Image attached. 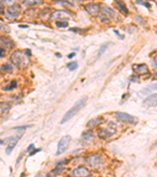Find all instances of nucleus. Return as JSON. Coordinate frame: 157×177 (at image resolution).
Listing matches in <instances>:
<instances>
[{
	"instance_id": "nucleus-13",
	"label": "nucleus",
	"mask_w": 157,
	"mask_h": 177,
	"mask_svg": "<svg viewBox=\"0 0 157 177\" xmlns=\"http://www.w3.org/2000/svg\"><path fill=\"white\" fill-rule=\"evenodd\" d=\"M154 91H157V84H151L149 86H148L147 88H144L142 91H139V94H142V95H147L149 93L152 92Z\"/></svg>"
},
{
	"instance_id": "nucleus-3",
	"label": "nucleus",
	"mask_w": 157,
	"mask_h": 177,
	"mask_svg": "<svg viewBox=\"0 0 157 177\" xmlns=\"http://www.w3.org/2000/svg\"><path fill=\"white\" fill-rule=\"evenodd\" d=\"M115 117L119 121L123 122L126 124H130V125H136L138 121V119L136 116L128 114L127 113H122V112L117 113L115 115Z\"/></svg>"
},
{
	"instance_id": "nucleus-22",
	"label": "nucleus",
	"mask_w": 157,
	"mask_h": 177,
	"mask_svg": "<svg viewBox=\"0 0 157 177\" xmlns=\"http://www.w3.org/2000/svg\"><path fill=\"white\" fill-rule=\"evenodd\" d=\"M67 67L69 70L73 71L78 68V64H77L76 61H72V62H70L69 64H68Z\"/></svg>"
},
{
	"instance_id": "nucleus-23",
	"label": "nucleus",
	"mask_w": 157,
	"mask_h": 177,
	"mask_svg": "<svg viewBox=\"0 0 157 177\" xmlns=\"http://www.w3.org/2000/svg\"><path fill=\"white\" fill-rule=\"evenodd\" d=\"M57 27H60V28H67L69 26V23L67 21H65V20H61V21H58L56 23Z\"/></svg>"
},
{
	"instance_id": "nucleus-25",
	"label": "nucleus",
	"mask_w": 157,
	"mask_h": 177,
	"mask_svg": "<svg viewBox=\"0 0 157 177\" xmlns=\"http://www.w3.org/2000/svg\"><path fill=\"white\" fill-rule=\"evenodd\" d=\"M35 150V147H34V145L33 144H31L30 146H29V147H28V149H27V150H28V152L29 153H32L33 150Z\"/></svg>"
},
{
	"instance_id": "nucleus-1",
	"label": "nucleus",
	"mask_w": 157,
	"mask_h": 177,
	"mask_svg": "<svg viewBox=\"0 0 157 177\" xmlns=\"http://www.w3.org/2000/svg\"><path fill=\"white\" fill-rule=\"evenodd\" d=\"M87 100H88V97L84 96V97H83L82 98H80V99L78 100V102H76V103H75V104L72 106V108H71L70 110L67 112V113L64 115L61 123L64 124V123H65V122L69 121L70 119H72L73 116H75V115H76L77 113L80 111V110L83 108L84 106L87 105Z\"/></svg>"
},
{
	"instance_id": "nucleus-31",
	"label": "nucleus",
	"mask_w": 157,
	"mask_h": 177,
	"mask_svg": "<svg viewBox=\"0 0 157 177\" xmlns=\"http://www.w3.org/2000/svg\"><path fill=\"white\" fill-rule=\"evenodd\" d=\"M155 147H157V140L153 143V145H152V149L155 148Z\"/></svg>"
},
{
	"instance_id": "nucleus-4",
	"label": "nucleus",
	"mask_w": 157,
	"mask_h": 177,
	"mask_svg": "<svg viewBox=\"0 0 157 177\" xmlns=\"http://www.w3.org/2000/svg\"><path fill=\"white\" fill-rule=\"evenodd\" d=\"M71 141H72V138L70 135H65V136L62 137L61 139L59 141L58 146H57V155H61L69 149Z\"/></svg>"
},
{
	"instance_id": "nucleus-28",
	"label": "nucleus",
	"mask_w": 157,
	"mask_h": 177,
	"mask_svg": "<svg viewBox=\"0 0 157 177\" xmlns=\"http://www.w3.org/2000/svg\"><path fill=\"white\" fill-rule=\"evenodd\" d=\"M31 126H32V125H29V126H23V127H16V128H14V129H25V128H29V127Z\"/></svg>"
},
{
	"instance_id": "nucleus-18",
	"label": "nucleus",
	"mask_w": 157,
	"mask_h": 177,
	"mask_svg": "<svg viewBox=\"0 0 157 177\" xmlns=\"http://www.w3.org/2000/svg\"><path fill=\"white\" fill-rule=\"evenodd\" d=\"M83 140L85 142H87L89 140V142H90L91 140L94 138V135H93L92 132H84L83 134Z\"/></svg>"
},
{
	"instance_id": "nucleus-2",
	"label": "nucleus",
	"mask_w": 157,
	"mask_h": 177,
	"mask_svg": "<svg viewBox=\"0 0 157 177\" xmlns=\"http://www.w3.org/2000/svg\"><path fill=\"white\" fill-rule=\"evenodd\" d=\"M10 60L16 66L19 68L26 67L29 64V56L28 54L17 51L14 52L10 57Z\"/></svg>"
},
{
	"instance_id": "nucleus-24",
	"label": "nucleus",
	"mask_w": 157,
	"mask_h": 177,
	"mask_svg": "<svg viewBox=\"0 0 157 177\" xmlns=\"http://www.w3.org/2000/svg\"><path fill=\"white\" fill-rule=\"evenodd\" d=\"M107 47L108 46L106 45V44H105V45H103V46H101V48L99 49V51H98V53H97V57H100V56L101 55V54H103L105 51Z\"/></svg>"
},
{
	"instance_id": "nucleus-17",
	"label": "nucleus",
	"mask_w": 157,
	"mask_h": 177,
	"mask_svg": "<svg viewBox=\"0 0 157 177\" xmlns=\"http://www.w3.org/2000/svg\"><path fill=\"white\" fill-rule=\"evenodd\" d=\"M0 70H1V72H2L3 73H9V72H12V70H13V67H12L11 65L10 64H4L1 66Z\"/></svg>"
},
{
	"instance_id": "nucleus-27",
	"label": "nucleus",
	"mask_w": 157,
	"mask_h": 177,
	"mask_svg": "<svg viewBox=\"0 0 157 177\" xmlns=\"http://www.w3.org/2000/svg\"><path fill=\"white\" fill-rule=\"evenodd\" d=\"M3 56H5V50L2 47H0V57H3Z\"/></svg>"
},
{
	"instance_id": "nucleus-9",
	"label": "nucleus",
	"mask_w": 157,
	"mask_h": 177,
	"mask_svg": "<svg viewBox=\"0 0 157 177\" xmlns=\"http://www.w3.org/2000/svg\"><path fill=\"white\" fill-rule=\"evenodd\" d=\"M90 174V171L85 167H79L73 171V175L75 177H87Z\"/></svg>"
},
{
	"instance_id": "nucleus-26",
	"label": "nucleus",
	"mask_w": 157,
	"mask_h": 177,
	"mask_svg": "<svg viewBox=\"0 0 157 177\" xmlns=\"http://www.w3.org/2000/svg\"><path fill=\"white\" fill-rule=\"evenodd\" d=\"M13 149H14V147H8L7 148V150H6V152H7V155H9V154H10L12 152V150H13Z\"/></svg>"
},
{
	"instance_id": "nucleus-10",
	"label": "nucleus",
	"mask_w": 157,
	"mask_h": 177,
	"mask_svg": "<svg viewBox=\"0 0 157 177\" xmlns=\"http://www.w3.org/2000/svg\"><path fill=\"white\" fill-rule=\"evenodd\" d=\"M115 133V131L112 128H105V129H101L99 132V137L101 138L105 139V138H110L112 137L114 134Z\"/></svg>"
},
{
	"instance_id": "nucleus-32",
	"label": "nucleus",
	"mask_w": 157,
	"mask_h": 177,
	"mask_svg": "<svg viewBox=\"0 0 157 177\" xmlns=\"http://www.w3.org/2000/svg\"><path fill=\"white\" fill-rule=\"evenodd\" d=\"M3 12H4V10L2 7H0V14H3Z\"/></svg>"
},
{
	"instance_id": "nucleus-7",
	"label": "nucleus",
	"mask_w": 157,
	"mask_h": 177,
	"mask_svg": "<svg viewBox=\"0 0 157 177\" xmlns=\"http://www.w3.org/2000/svg\"><path fill=\"white\" fill-rule=\"evenodd\" d=\"M20 11V7L18 5H13L10 7L7 10V17L9 19H13L17 17L19 15V13Z\"/></svg>"
},
{
	"instance_id": "nucleus-12",
	"label": "nucleus",
	"mask_w": 157,
	"mask_h": 177,
	"mask_svg": "<svg viewBox=\"0 0 157 177\" xmlns=\"http://www.w3.org/2000/svg\"><path fill=\"white\" fill-rule=\"evenodd\" d=\"M134 69L135 73L139 75H145L149 73V67L146 64L136 65L134 66Z\"/></svg>"
},
{
	"instance_id": "nucleus-5",
	"label": "nucleus",
	"mask_w": 157,
	"mask_h": 177,
	"mask_svg": "<svg viewBox=\"0 0 157 177\" xmlns=\"http://www.w3.org/2000/svg\"><path fill=\"white\" fill-rule=\"evenodd\" d=\"M86 162L89 167L97 168L101 162V157L99 154H93L87 157Z\"/></svg>"
},
{
	"instance_id": "nucleus-15",
	"label": "nucleus",
	"mask_w": 157,
	"mask_h": 177,
	"mask_svg": "<svg viewBox=\"0 0 157 177\" xmlns=\"http://www.w3.org/2000/svg\"><path fill=\"white\" fill-rule=\"evenodd\" d=\"M19 138H20V137L13 136V137H10L9 138H7V141H8V147H14V146L17 144Z\"/></svg>"
},
{
	"instance_id": "nucleus-8",
	"label": "nucleus",
	"mask_w": 157,
	"mask_h": 177,
	"mask_svg": "<svg viewBox=\"0 0 157 177\" xmlns=\"http://www.w3.org/2000/svg\"><path fill=\"white\" fill-rule=\"evenodd\" d=\"M85 8L89 14L92 16L97 15L100 11V7L95 3H88L86 6Z\"/></svg>"
},
{
	"instance_id": "nucleus-35",
	"label": "nucleus",
	"mask_w": 157,
	"mask_h": 177,
	"mask_svg": "<svg viewBox=\"0 0 157 177\" xmlns=\"http://www.w3.org/2000/svg\"><path fill=\"white\" fill-rule=\"evenodd\" d=\"M155 31H156V33H157V26H156V28H155Z\"/></svg>"
},
{
	"instance_id": "nucleus-20",
	"label": "nucleus",
	"mask_w": 157,
	"mask_h": 177,
	"mask_svg": "<svg viewBox=\"0 0 157 177\" xmlns=\"http://www.w3.org/2000/svg\"><path fill=\"white\" fill-rule=\"evenodd\" d=\"M16 87H17V81L12 80L11 82L10 83V84H8L5 88H4V90H5V91H10V90L14 89Z\"/></svg>"
},
{
	"instance_id": "nucleus-11",
	"label": "nucleus",
	"mask_w": 157,
	"mask_h": 177,
	"mask_svg": "<svg viewBox=\"0 0 157 177\" xmlns=\"http://www.w3.org/2000/svg\"><path fill=\"white\" fill-rule=\"evenodd\" d=\"M67 17H70L68 13H66L65 11H56L54 13H53L51 15V20H62V19H66Z\"/></svg>"
},
{
	"instance_id": "nucleus-33",
	"label": "nucleus",
	"mask_w": 157,
	"mask_h": 177,
	"mask_svg": "<svg viewBox=\"0 0 157 177\" xmlns=\"http://www.w3.org/2000/svg\"><path fill=\"white\" fill-rule=\"evenodd\" d=\"M154 61H155V62L157 64V55H155V57H154Z\"/></svg>"
},
{
	"instance_id": "nucleus-34",
	"label": "nucleus",
	"mask_w": 157,
	"mask_h": 177,
	"mask_svg": "<svg viewBox=\"0 0 157 177\" xmlns=\"http://www.w3.org/2000/svg\"><path fill=\"white\" fill-rule=\"evenodd\" d=\"M5 143V142L3 140H0V144H4Z\"/></svg>"
},
{
	"instance_id": "nucleus-14",
	"label": "nucleus",
	"mask_w": 157,
	"mask_h": 177,
	"mask_svg": "<svg viewBox=\"0 0 157 177\" xmlns=\"http://www.w3.org/2000/svg\"><path fill=\"white\" fill-rule=\"evenodd\" d=\"M102 117H97L95 119H93V120H90V121L87 124V127L89 128H94V127H96L97 125L101 124L102 122Z\"/></svg>"
},
{
	"instance_id": "nucleus-29",
	"label": "nucleus",
	"mask_w": 157,
	"mask_h": 177,
	"mask_svg": "<svg viewBox=\"0 0 157 177\" xmlns=\"http://www.w3.org/2000/svg\"><path fill=\"white\" fill-rule=\"evenodd\" d=\"M39 150H39V149H38V150H34L32 152V153H30V155H33V154L36 153L37 152H38V151H39Z\"/></svg>"
},
{
	"instance_id": "nucleus-21",
	"label": "nucleus",
	"mask_w": 157,
	"mask_h": 177,
	"mask_svg": "<svg viewBox=\"0 0 157 177\" xmlns=\"http://www.w3.org/2000/svg\"><path fill=\"white\" fill-rule=\"evenodd\" d=\"M116 5L118 6V7H119V9H120L123 12H124L125 14H128V10H127V8L126 7L125 4H124L123 2H120V1H118V2H116Z\"/></svg>"
},
{
	"instance_id": "nucleus-6",
	"label": "nucleus",
	"mask_w": 157,
	"mask_h": 177,
	"mask_svg": "<svg viewBox=\"0 0 157 177\" xmlns=\"http://www.w3.org/2000/svg\"><path fill=\"white\" fill-rule=\"evenodd\" d=\"M143 106L147 108L157 106V93L148 96L143 102Z\"/></svg>"
},
{
	"instance_id": "nucleus-19",
	"label": "nucleus",
	"mask_w": 157,
	"mask_h": 177,
	"mask_svg": "<svg viewBox=\"0 0 157 177\" xmlns=\"http://www.w3.org/2000/svg\"><path fill=\"white\" fill-rule=\"evenodd\" d=\"M103 11L105 14H108V15L110 16L111 17H114V16L115 15V11H114L113 10H112L111 8H109V7H106V6L103 7Z\"/></svg>"
},
{
	"instance_id": "nucleus-16",
	"label": "nucleus",
	"mask_w": 157,
	"mask_h": 177,
	"mask_svg": "<svg viewBox=\"0 0 157 177\" xmlns=\"http://www.w3.org/2000/svg\"><path fill=\"white\" fill-rule=\"evenodd\" d=\"M10 109V106L8 103H0V115L7 113Z\"/></svg>"
},
{
	"instance_id": "nucleus-30",
	"label": "nucleus",
	"mask_w": 157,
	"mask_h": 177,
	"mask_svg": "<svg viewBox=\"0 0 157 177\" xmlns=\"http://www.w3.org/2000/svg\"><path fill=\"white\" fill-rule=\"evenodd\" d=\"M75 55V53H71V54H69L68 57H69V58H72V57H73Z\"/></svg>"
}]
</instances>
